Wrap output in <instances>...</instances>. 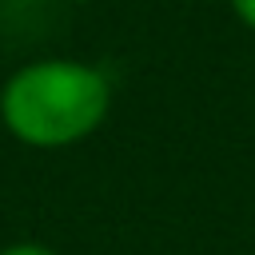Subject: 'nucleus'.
<instances>
[{
  "mask_svg": "<svg viewBox=\"0 0 255 255\" xmlns=\"http://www.w3.org/2000/svg\"><path fill=\"white\" fill-rule=\"evenodd\" d=\"M112 112V80L104 68L72 56L20 64L0 84V124L12 139L36 151L84 143Z\"/></svg>",
  "mask_w": 255,
  "mask_h": 255,
  "instance_id": "nucleus-1",
  "label": "nucleus"
},
{
  "mask_svg": "<svg viewBox=\"0 0 255 255\" xmlns=\"http://www.w3.org/2000/svg\"><path fill=\"white\" fill-rule=\"evenodd\" d=\"M0 255H60V251L48 247V243H32V239H24V243H8V247H0Z\"/></svg>",
  "mask_w": 255,
  "mask_h": 255,
  "instance_id": "nucleus-2",
  "label": "nucleus"
},
{
  "mask_svg": "<svg viewBox=\"0 0 255 255\" xmlns=\"http://www.w3.org/2000/svg\"><path fill=\"white\" fill-rule=\"evenodd\" d=\"M227 4H231L235 20H239L243 28H251V32H255V0H227Z\"/></svg>",
  "mask_w": 255,
  "mask_h": 255,
  "instance_id": "nucleus-3",
  "label": "nucleus"
},
{
  "mask_svg": "<svg viewBox=\"0 0 255 255\" xmlns=\"http://www.w3.org/2000/svg\"><path fill=\"white\" fill-rule=\"evenodd\" d=\"M72 4H96V0H72Z\"/></svg>",
  "mask_w": 255,
  "mask_h": 255,
  "instance_id": "nucleus-4",
  "label": "nucleus"
}]
</instances>
